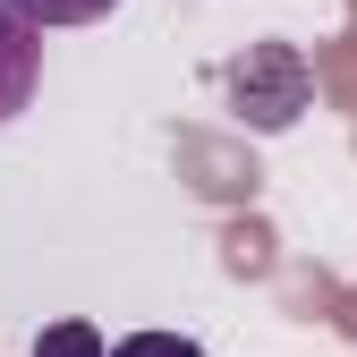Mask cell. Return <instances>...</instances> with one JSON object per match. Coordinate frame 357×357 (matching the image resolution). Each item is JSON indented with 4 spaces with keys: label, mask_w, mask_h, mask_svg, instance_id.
Instances as JSON below:
<instances>
[{
    "label": "cell",
    "mask_w": 357,
    "mask_h": 357,
    "mask_svg": "<svg viewBox=\"0 0 357 357\" xmlns=\"http://www.w3.org/2000/svg\"><path fill=\"white\" fill-rule=\"evenodd\" d=\"M230 85H238V111L255 119V128H289L298 119V102H306V68H298V52H247L238 68H230Z\"/></svg>",
    "instance_id": "cell-1"
},
{
    "label": "cell",
    "mask_w": 357,
    "mask_h": 357,
    "mask_svg": "<svg viewBox=\"0 0 357 357\" xmlns=\"http://www.w3.org/2000/svg\"><path fill=\"white\" fill-rule=\"evenodd\" d=\"M34 77H43V26L17 17L9 0H0V119H17V111H26Z\"/></svg>",
    "instance_id": "cell-2"
},
{
    "label": "cell",
    "mask_w": 357,
    "mask_h": 357,
    "mask_svg": "<svg viewBox=\"0 0 357 357\" xmlns=\"http://www.w3.org/2000/svg\"><path fill=\"white\" fill-rule=\"evenodd\" d=\"M34 357H111V349H102L94 324H77V315H68V324H52V332L34 340Z\"/></svg>",
    "instance_id": "cell-3"
},
{
    "label": "cell",
    "mask_w": 357,
    "mask_h": 357,
    "mask_svg": "<svg viewBox=\"0 0 357 357\" xmlns=\"http://www.w3.org/2000/svg\"><path fill=\"white\" fill-rule=\"evenodd\" d=\"M17 17H34V26H85V17H102V9H119V0H9Z\"/></svg>",
    "instance_id": "cell-4"
},
{
    "label": "cell",
    "mask_w": 357,
    "mask_h": 357,
    "mask_svg": "<svg viewBox=\"0 0 357 357\" xmlns=\"http://www.w3.org/2000/svg\"><path fill=\"white\" fill-rule=\"evenodd\" d=\"M111 357H204L196 340H178V332H137V340H119Z\"/></svg>",
    "instance_id": "cell-5"
}]
</instances>
